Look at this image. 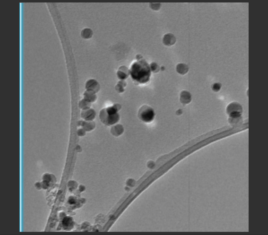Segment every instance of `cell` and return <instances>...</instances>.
<instances>
[{"instance_id":"obj_1","label":"cell","mask_w":268,"mask_h":235,"mask_svg":"<svg viewBox=\"0 0 268 235\" xmlns=\"http://www.w3.org/2000/svg\"><path fill=\"white\" fill-rule=\"evenodd\" d=\"M130 73L131 78L136 82L141 84H145L150 80L151 68L145 60L139 59L134 62L131 65Z\"/></svg>"},{"instance_id":"obj_2","label":"cell","mask_w":268,"mask_h":235,"mask_svg":"<svg viewBox=\"0 0 268 235\" xmlns=\"http://www.w3.org/2000/svg\"><path fill=\"white\" fill-rule=\"evenodd\" d=\"M139 116L142 121L146 123H150L154 119V111L150 106H144L139 110Z\"/></svg>"},{"instance_id":"obj_3","label":"cell","mask_w":268,"mask_h":235,"mask_svg":"<svg viewBox=\"0 0 268 235\" xmlns=\"http://www.w3.org/2000/svg\"><path fill=\"white\" fill-rule=\"evenodd\" d=\"M228 112L232 118H237L241 115V106L236 103L231 104L228 106Z\"/></svg>"},{"instance_id":"obj_4","label":"cell","mask_w":268,"mask_h":235,"mask_svg":"<svg viewBox=\"0 0 268 235\" xmlns=\"http://www.w3.org/2000/svg\"><path fill=\"white\" fill-rule=\"evenodd\" d=\"M176 42V38L172 34H167L164 36L163 39V42L165 45L171 46L174 45Z\"/></svg>"},{"instance_id":"obj_5","label":"cell","mask_w":268,"mask_h":235,"mask_svg":"<svg viewBox=\"0 0 268 235\" xmlns=\"http://www.w3.org/2000/svg\"><path fill=\"white\" fill-rule=\"evenodd\" d=\"M72 222V219L70 218L69 217H66L63 220V224L65 227L69 226L71 224Z\"/></svg>"},{"instance_id":"obj_6","label":"cell","mask_w":268,"mask_h":235,"mask_svg":"<svg viewBox=\"0 0 268 235\" xmlns=\"http://www.w3.org/2000/svg\"><path fill=\"white\" fill-rule=\"evenodd\" d=\"M221 86L219 83H215L213 85V89L215 92H218L221 88Z\"/></svg>"},{"instance_id":"obj_7","label":"cell","mask_w":268,"mask_h":235,"mask_svg":"<svg viewBox=\"0 0 268 235\" xmlns=\"http://www.w3.org/2000/svg\"><path fill=\"white\" fill-rule=\"evenodd\" d=\"M69 202V203L70 204H74L75 203V201L74 200V199H70Z\"/></svg>"}]
</instances>
